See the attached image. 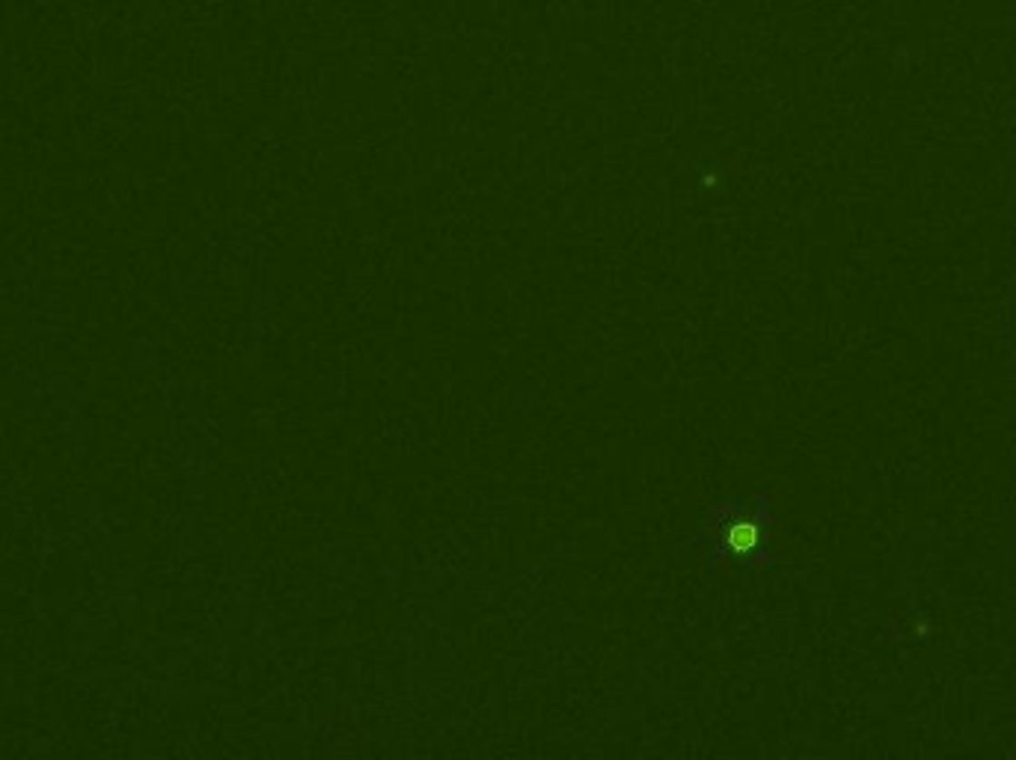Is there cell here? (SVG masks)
<instances>
[{
  "mask_svg": "<svg viewBox=\"0 0 1016 760\" xmlns=\"http://www.w3.org/2000/svg\"><path fill=\"white\" fill-rule=\"evenodd\" d=\"M1004 342H1013L1016 345V333H1004Z\"/></svg>",
  "mask_w": 1016,
  "mask_h": 760,
  "instance_id": "2",
  "label": "cell"
},
{
  "mask_svg": "<svg viewBox=\"0 0 1016 760\" xmlns=\"http://www.w3.org/2000/svg\"><path fill=\"white\" fill-rule=\"evenodd\" d=\"M729 538H731V547L734 550H740V553L755 550L758 547V523H752V520L734 523L731 532H729Z\"/></svg>",
  "mask_w": 1016,
  "mask_h": 760,
  "instance_id": "1",
  "label": "cell"
}]
</instances>
